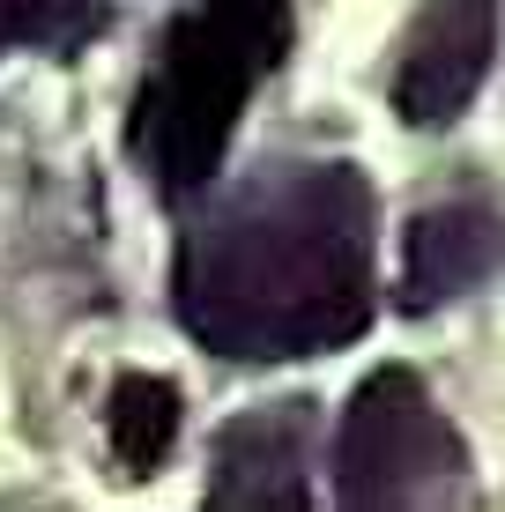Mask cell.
Returning <instances> with one entry per match:
<instances>
[{
  "mask_svg": "<svg viewBox=\"0 0 505 512\" xmlns=\"http://www.w3.org/2000/svg\"><path fill=\"white\" fill-rule=\"evenodd\" d=\"M179 320L216 357H327L372 320V186L350 164H275L179 245Z\"/></svg>",
  "mask_w": 505,
  "mask_h": 512,
  "instance_id": "1",
  "label": "cell"
},
{
  "mask_svg": "<svg viewBox=\"0 0 505 512\" xmlns=\"http://www.w3.org/2000/svg\"><path fill=\"white\" fill-rule=\"evenodd\" d=\"M283 52H290L283 0H201L171 30L164 60L149 67L142 97H134V156L156 171V186H201L223 164L253 82Z\"/></svg>",
  "mask_w": 505,
  "mask_h": 512,
  "instance_id": "2",
  "label": "cell"
},
{
  "mask_svg": "<svg viewBox=\"0 0 505 512\" xmlns=\"http://www.w3.org/2000/svg\"><path fill=\"white\" fill-rule=\"evenodd\" d=\"M454 475H461L454 423L431 409L416 372L379 364L350 394V416H342V446H335L342 505H409V498H431L439 483H454Z\"/></svg>",
  "mask_w": 505,
  "mask_h": 512,
  "instance_id": "3",
  "label": "cell"
},
{
  "mask_svg": "<svg viewBox=\"0 0 505 512\" xmlns=\"http://www.w3.org/2000/svg\"><path fill=\"white\" fill-rule=\"evenodd\" d=\"M491 60H498V0H431L402 45V67H394V112L409 127H454L491 82Z\"/></svg>",
  "mask_w": 505,
  "mask_h": 512,
  "instance_id": "4",
  "label": "cell"
},
{
  "mask_svg": "<svg viewBox=\"0 0 505 512\" xmlns=\"http://www.w3.org/2000/svg\"><path fill=\"white\" fill-rule=\"evenodd\" d=\"M208 505H246V512H298L305 505V409L298 401L253 409L216 431Z\"/></svg>",
  "mask_w": 505,
  "mask_h": 512,
  "instance_id": "5",
  "label": "cell"
},
{
  "mask_svg": "<svg viewBox=\"0 0 505 512\" xmlns=\"http://www.w3.org/2000/svg\"><path fill=\"white\" fill-rule=\"evenodd\" d=\"M505 268V216L498 208H476V201H446V208H424L409 223V268H402V305L409 312H431L446 297L476 290Z\"/></svg>",
  "mask_w": 505,
  "mask_h": 512,
  "instance_id": "6",
  "label": "cell"
},
{
  "mask_svg": "<svg viewBox=\"0 0 505 512\" xmlns=\"http://www.w3.org/2000/svg\"><path fill=\"white\" fill-rule=\"evenodd\" d=\"M179 386L171 379H149V372H127L112 386V453L127 475H156L179 438Z\"/></svg>",
  "mask_w": 505,
  "mask_h": 512,
  "instance_id": "7",
  "label": "cell"
},
{
  "mask_svg": "<svg viewBox=\"0 0 505 512\" xmlns=\"http://www.w3.org/2000/svg\"><path fill=\"white\" fill-rule=\"evenodd\" d=\"M52 15V0H0V52H15L23 38H38Z\"/></svg>",
  "mask_w": 505,
  "mask_h": 512,
  "instance_id": "8",
  "label": "cell"
}]
</instances>
